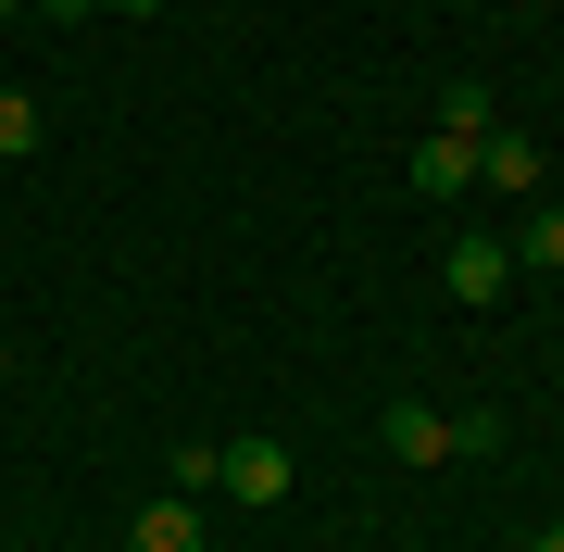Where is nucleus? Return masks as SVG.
<instances>
[{"instance_id":"obj_1","label":"nucleus","mask_w":564,"mask_h":552,"mask_svg":"<svg viewBox=\"0 0 564 552\" xmlns=\"http://www.w3.org/2000/svg\"><path fill=\"white\" fill-rule=\"evenodd\" d=\"M214 490H226V502H289V452H276V440H226V452H214Z\"/></svg>"},{"instance_id":"obj_2","label":"nucleus","mask_w":564,"mask_h":552,"mask_svg":"<svg viewBox=\"0 0 564 552\" xmlns=\"http://www.w3.org/2000/svg\"><path fill=\"white\" fill-rule=\"evenodd\" d=\"M389 452H402V465H464V414H440V402H389Z\"/></svg>"},{"instance_id":"obj_3","label":"nucleus","mask_w":564,"mask_h":552,"mask_svg":"<svg viewBox=\"0 0 564 552\" xmlns=\"http://www.w3.org/2000/svg\"><path fill=\"white\" fill-rule=\"evenodd\" d=\"M440 277H452V302H477V314H489V302H502L527 264H514L502 239H452V264H440Z\"/></svg>"},{"instance_id":"obj_4","label":"nucleus","mask_w":564,"mask_h":552,"mask_svg":"<svg viewBox=\"0 0 564 552\" xmlns=\"http://www.w3.org/2000/svg\"><path fill=\"white\" fill-rule=\"evenodd\" d=\"M477 188L527 202V188H540V139H527V126H489V139H477Z\"/></svg>"},{"instance_id":"obj_5","label":"nucleus","mask_w":564,"mask_h":552,"mask_svg":"<svg viewBox=\"0 0 564 552\" xmlns=\"http://www.w3.org/2000/svg\"><path fill=\"white\" fill-rule=\"evenodd\" d=\"M126 552H202V490H163V502H139Z\"/></svg>"},{"instance_id":"obj_6","label":"nucleus","mask_w":564,"mask_h":552,"mask_svg":"<svg viewBox=\"0 0 564 552\" xmlns=\"http://www.w3.org/2000/svg\"><path fill=\"white\" fill-rule=\"evenodd\" d=\"M414 188H426V202H452V188H477V151H464V139H414V164H402Z\"/></svg>"},{"instance_id":"obj_7","label":"nucleus","mask_w":564,"mask_h":552,"mask_svg":"<svg viewBox=\"0 0 564 552\" xmlns=\"http://www.w3.org/2000/svg\"><path fill=\"white\" fill-rule=\"evenodd\" d=\"M39 139H51V113L25 88H0V164H39Z\"/></svg>"},{"instance_id":"obj_8","label":"nucleus","mask_w":564,"mask_h":552,"mask_svg":"<svg viewBox=\"0 0 564 552\" xmlns=\"http://www.w3.org/2000/svg\"><path fill=\"white\" fill-rule=\"evenodd\" d=\"M489 126H502V113H489V88H440V139H464V151H477Z\"/></svg>"},{"instance_id":"obj_9","label":"nucleus","mask_w":564,"mask_h":552,"mask_svg":"<svg viewBox=\"0 0 564 552\" xmlns=\"http://www.w3.org/2000/svg\"><path fill=\"white\" fill-rule=\"evenodd\" d=\"M514 264H564V202H552V214H527V251H514Z\"/></svg>"},{"instance_id":"obj_10","label":"nucleus","mask_w":564,"mask_h":552,"mask_svg":"<svg viewBox=\"0 0 564 552\" xmlns=\"http://www.w3.org/2000/svg\"><path fill=\"white\" fill-rule=\"evenodd\" d=\"M101 13H163V0H101Z\"/></svg>"},{"instance_id":"obj_11","label":"nucleus","mask_w":564,"mask_h":552,"mask_svg":"<svg viewBox=\"0 0 564 552\" xmlns=\"http://www.w3.org/2000/svg\"><path fill=\"white\" fill-rule=\"evenodd\" d=\"M540 552H564V528H552V540H540Z\"/></svg>"},{"instance_id":"obj_12","label":"nucleus","mask_w":564,"mask_h":552,"mask_svg":"<svg viewBox=\"0 0 564 552\" xmlns=\"http://www.w3.org/2000/svg\"><path fill=\"white\" fill-rule=\"evenodd\" d=\"M0 25H13V0H0Z\"/></svg>"}]
</instances>
